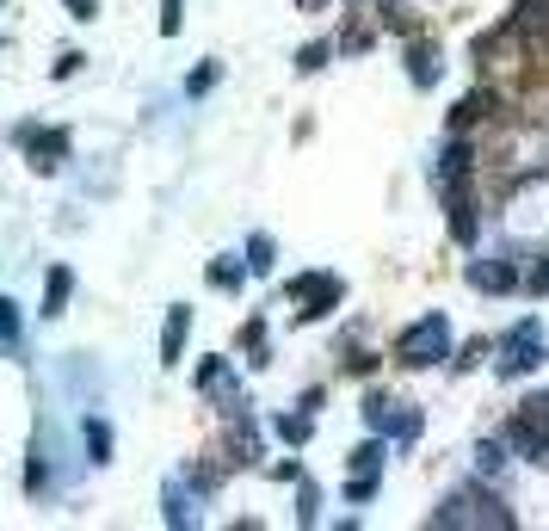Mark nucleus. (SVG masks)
I'll use <instances>...</instances> for the list:
<instances>
[{"mask_svg":"<svg viewBox=\"0 0 549 531\" xmlns=\"http://www.w3.org/2000/svg\"><path fill=\"white\" fill-rule=\"evenodd\" d=\"M451 352V322L445 315H420L414 328H401V340H395V359L401 365H414V371H426V365H438Z\"/></svg>","mask_w":549,"mask_h":531,"instance_id":"obj_1","label":"nucleus"},{"mask_svg":"<svg viewBox=\"0 0 549 531\" xmlns=\"http://www.w3.org/2000/svg\"><path fill=\"white\" fill-rule=\"evenodd\" d=\"M432 525H500V531H512V513L494 501L488 488H463V494H451V501L432 513Z\"/></svg>","mask_w":549,"mask_h":531,"instance_id":"obj_2","label":"nucleus"},{"mask_svg":"<svg viewBox=\"0 0 549 531\" xmlns=\"http://www.w3.org/2000/svg\"><path fill=\"white\" fill-rule=\"evenodd\" d=\"M506 445L519 457H543L549 451V396H525L506 420Z\"/></svg>","mask_w":549,"mask_h":531,"instance_id":"obj_3","label":"nucleus"},{"mask_svg":"<svg viewBox=\"0 0 549 531\" xmlns=\"http://www.w3.org/2000/svg\"><path fill=\"white\" fill-rule=\"evenodd\" d=\"M284 297L297 303L303 322H321V315L340 303V278H334V272H303V278H290V291H284Z\"/></svg>","mask_w":549,"mask_h":531,"instance_id":"obj_4","label":"nucleus"},{"mask_svg":"<svg viewBox=\"0 0 549 531\" xmlns=\"http://www.w3.org/2000/svg\"><path fill=\"white\" fill-rule=\"evenodd\" d=\"M543 365V322L531 315V322H519L506 334V359H500V371L506 377H525V371H537Z\"/></svg>","mask_w":549,"mask_h":531,"instance_id":"obj_5","label":"nucleus"},{"mask_svg":"<svg viewBox=\"0 0 549 531\" xmlns=\"http://www.w3.org/2000/svg\"><path fill=\"white\" fill-rule=\"evenodd\" d=\"M13 136H19V149L31 155V167H38V173H56V167H62V155H68V136H62V130H38V124H19Z\"/></svg>","mask_w":549,"mask_h":531,"instance_id":"obj_6","label":"nucleus"},{"mask_svg":"<svg viewBox=\"0 0 549 531\" xmlns=\"http://www.w3.org/2000/svg\"><path fill=\"white\" fill-rule=\"evenodd\" d=\"M186 334H192V309L173 303L167 309V328H161V365H179V352H186Z\"/></svg>","mask_w":549,"mask_h":531,"instance_id":"obj_7","label":"nucleus"},{"mask_svg":"<svg viewBox=\"0 0 549 531\" xmlns=\"http://www.w3.org/2000/svg\"><path fill=\"white\" fill-rule=\"evenodd\" d=\"M445 192H451V235H457V241H475V229H482V223H475L469 180H463V186H445Z\"/></svg>","mask_w":549,"mask_h":531,"instance_id":"obj_8","label":"nucleus"},{"mask_svg":"<svg viewBox=\"0 0 549 531\" xmlns=\"http://www.w3.org/2000/svg\"><path fill=\"white\" fill-rule=\"evenodd\" d=\"M68 297H75V272H68V266H50V272H44V309H38V315H62Z\"/></svg>","mask_w":549,"mask_h":531,"instance_id":"obj_9","label":"nucleus"},{"mask_svg":"<svg viewBox=\"0 0 549 531\" xmlns=\"http://www.w3.org/2000/svg\"><path fill=\"white\" fill-rule=\"evenodd\" d=\"M469 285L475 291H512V266L506 260H475L469 266Z\"/></svg>","mask_w":549,"mask_h":531,"instance_id":"obj_10","label":"nucleus"},{"mask_svg":"<svg viewBox=\"0 0 549 531\" xmlns=\"http://www.w3.org/2000/svg\"><path fill=\"white\" fill-rule=\"evenodd\" d=\"M408 75H414V87H432L438 81V50L432 44H420V38L408 44Z\"/></svg>","mask_w":549,"mask_h":531,"instance_id":"obj_11","label":"nucleus"},{"mask_svg":"<svg viewBox=\"0 0 549 531\" xmlns=\"http://www.w3.org/2000/svg\"><path fill=\"white\" fill-rule=\"evenodd\" d=\"M383 457H389L383 439H364V445L352 451V476H377V470H383Z\"/></svg>","mask_w":549,"mask_h":531,"instance_id":"obj_12","label":"nucleus"},{"mask_svg":"<svg viewBox=\"0 0 549 531\" xmlns=\"http://www.w3.org/2000/svg\"><path fill=\"white\" fill-rule=\"evenodd\" d=\"M241 278H247V260H210V285L216 291H241Z\"/></svg>","mask_w":549,"mask_h":531,"instance_id":"obj_13","label":"nucleus"},{"mask_svg":"<svg viewBox=\"0 0 549 531\" xmlns=\"http://www.w3.org/2000/svg\"><path fill=\"white\" fill-rule=\"evenodd\" d=\"M401 414H389V439H401V445H408V439H420V408H408V402H395Z\"/></svg>","mask_w":549,"mask_h":531,"instance_id":"obj_14","label":"nucleus"},{"mask_svg":"<svg viewBox=\"0 0 549 531\" xmlns=\"http://www.w3.org/2000/svg\"><path fill=\"white\" fill-rule=\"evenodd\" d=\"M87 451H93V464H112V427H105V420H87Z\"/></svg>","mask_w":549,"mask_h":531,"instance_id":"obj_15","label":"nucleus"},{"mask_svg":"<svg viewBox=\"0 0 549 531\" xmlns=\"http://www.w3.org/2000/svg\"><path fill=\"white\" fill-rule=\"evenodd\" d=\"M469 180V143H451L445 149V186H463Z\"/></svg>","mask_w":549,"mask_h":531,"instance_id":"obj_16","label":"nucleus"},{"mask_svg":"<svg viewBox=\"0 0 549 531\" xmlns=\"http://www.w3.org/2000/svg\"><path fill=\"white\" fill-rule=\"evenodd\" d=\"M315 433V420L309 414H278V439H290V445H303Z\"/></svg>","mask_w":549,"mask_h":531,"instance_id":"obj_17","label":"nucleus"},{"mask_svg":"<svg viewBox=\"0 0 549 531\" xmlns=\"http://www.w3.org/2000/svg\"><path fill=\"white\" fill-rule=\"evenodd\" d=\"M247 272H272V235H247Z\"/></svg>","mask_w":549,"mask_h":531,"instance_id":"obj_18","label":"nucleus"},{"mask_svg":"<svg viewBox=\"0 0 549 531\" xmlns=\"http://www.w3.org/2000/svg\"><path fill=\"white\" fill-rule=\"evenodd\" d=\"M198 389H229V359H204L198 365Z\"/></svg>","mask_w":549,"mask_h":531,"instance_id":"obj_19","label":"nucleus"},{"mask_svg":"<svg viewBox=\"0 0 549 531\" xmlns=\"http://www.w3.org/2000/svg\"><path fill=\"white\" fill-rule=\"evenodd\" d=\"M50 488V464H44V451H31V464H25V494H44Z\"/></svg>","mask_w":549,"mask_h":531,"instance_id":"obj_20","label":"nucleus"},{"mask_svg":"<svg viewBox=\"0 0 549 531\" xmlns=\"http://www.w3.org/2000/svg\"><path fill=\"white\" fill-rule=\"evenodd\" d=\"M475 464L482 470H506V439H482L475 445Z\"/></svg>","mask_w":549,"mask_h":531,"instance_id":"obj_21","label":"nucleus"},{"mask_svg":"<svg viewBox=\"0 0 549 531\" xmlns=\"http://www.w3.org/2000/svg\"><path fill=\"white\" fill-rule=\"evenodd\" d=\"M186 25V0H161V38H179Z\"/></svg>","mask_w":549,"mask_h":531,"instance_id":"obj_22","label":"nucleus"},{"mask_svg":"<svg viewBox=\"0 0 549 531\" xmlns=\"http://www.w3.org/2000/svg\"><path fill=\"white\" fill-rule=\"evenodd\" d=\"M327 56H334V44H303L297 50V68H303V75H315V68H327Z\"/></svg>","mask_w":549,"mask_h":531,"instance_id":"obj_23","label":"nucleus"},{"mask_svg":"<svg viewBox=\"0 0 549 531\" xmlns=\"http://www.w3.org/2000/svg\"><path fill=\"white\" fill-rule=\"evenodd\" d=\"M167 525H192V501L179 494V482L167 488Z\"/></svg>","mask_w":549,"mask_h":531,"instance_id":"obj_24","label":"nucleus"},{"mask_svg":"<svg viewBox=\"0 0 549 531\" xmlns=\"http://www.w3.org/2000/svg\"><path fill=\"white\" fill-rule=\"evenodd\" d=\"M389 414H395V408H389V396H364V420H371L377 433H389Z\"/></svg>","mask_w":549,"mask_h":531,"instance_id":"obj_25","label":"nucleus"},{"mask_svg":"<svg viewBox=\"0 0 549 531\" xmlns=\"http://www.w3.org/2000/svg\"><path fill=\"white\" fill-rule=\"evenodd\" d=\"M377 13H383V25H389V31H401V38H408V31H414V19H408V7H395V0H383V7H377Z\"/></svg>","mask_w":549,"mask_h":531,"instance_id":"obj_26","label":"nucleus"},{"mask_svg":"<svg viewBox=\"0 0 549 531\" xmlns=\"http://www.w3.org/2000/svg\"><path fill=\"white\" fill-rule=\"evenodd\" d=\"M216 75H223V68H216V62L192 68V81H186V93H192V99H198V93H210V87H216Z\"/></svg>","mask_w":549,"mask_h":531,"instance_id":"obj_27","label":"nucleus"},{"mask_svg":"<svg viewBox=\"0 0 549 531\" xmlns=\"http://www.w3.org/2000/svg\"><path fill=\"white\" fill-rule=\"evenodd\" d=\"M0 340H19V303L0 297Z\"/></svg>","mask_w":549,"mask_h":531,"instance_id":"obj_28","label":"nucleus"},{"mask_svg":"<svg viewBox=\"0 0 549 531\" xmlns=\"http://www.w3.org/2000/svg\"><path fill=\"white\" fill-rule=\"evenodd\" d=\"M488 112V93H469L463 105H457V124H475V118H482Z\"/></svg>","mask_w":549,"mask_h":531,"instance_id":"obj_29","label":"nucleus"},{"mask_svg":"<svg viewBox=\"0 0 549 531\" xmlns=\"http://www.w3.org/2000/svg\"><path fill=\"white\" fill-rule=\"evenodd\" d=\"M216 482H223V464H198V470H192V488H198V494H210Z\"/></svg>","mask_w":549,"mask_h":531,"instance_id":"obj_30","label":"nucleus"},{"mask_svg":"<svg viewBox=\"0 0 549 531\" xmlns=\"http://www.w3.org/2000/svg\"><path fill=\"white\" fill-rule=\"evenodd\" d=\"M81 62H87L81 50H62V56H56V81H68V75H81Z\"/></svg>","mask_w":549,"mask_h":531,"instance_id":"obj_31","label":"nucleus"},{"mask_svg":"<svg viewBox=\"0 0 549 531\" xmlns=\"http://www.w3.org/2000/svg\"><path fill=\"white\" fill-rule=\"evenodd\" d=\"M371 494H377V476H352L346 482V501H371Z\"/></svg>","mask_w":549,"mask_h":531,"instance_id":"obj_32","label":"nucleus"},{"mask_svg":"<svg viewBox=\"0 0 549 531\" xmlns=\"http://www.w3.org/2000/svg\"><path fill=\"white\" fill-rule=\"evenodd\" d=\"M364 44H371V31H364V25H352L346 38H340V50H364Z\"/></svg>","mask_w":549,"mask_h":531,"instance_id":"obj_33","label":"nucleus"},{"mask_svg":"<svg viewBox=\"0 0 549 531\" xmlns=\"http://www.w3.org/2000/svg\"><path fill=\"white\" fill-rule=\"evenodd\" d=\"M99 7H93V0H68V19H93Z\"/></svg>","mask_w":549,"mask_h":531,"instance_id":"obj_34","label":"nucleus"},{"mask_svg":"<svg viewBox=\"0 0 549 531\" xmlns=\"http://www.w3.org/2000/svg\"><path fill=\"white\" fill-rule=\"evenodd\" d=\"M297 7H303V13H315V7H327V0H297Z\"/></svg>","mask_w":549,"mask_h":531,"instance_id":"obj_35","label":"nucleus"}]
</instances>
